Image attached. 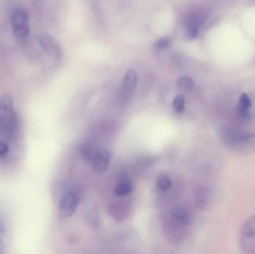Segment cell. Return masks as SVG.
<instances>
[{"mask_svg": "<svg viewBox=\"0 0 255 254\" xmlns=\"http://www.w3.org/2000/svg\"><path fill=\"white\" fill-rule=\"evenodd\" d=\"M222 141L238 153L249 154L255 151V133H247L230 127L220 130Z\"/></svg>", "mask_w": 255, "mask_h": 254, "instance_id": "cell-1", "label": "cell"}, {"mask_svg": "<svg viewBox=\"0 0 255 254\" xmlns=\"http://www.w3.org/2000/svg\"><path fill=\"white\" fill-rule=\"evenodd\" d=\"M17 128L13 98L10 95L0 98V142L7 143L14 137Z\"/></svg>", "mask_w": 255, "mask_h": 254, "instance_id": "cell-2", "label": "cell"}, {"mask_svg": "<svg viewBox=\"0 0 255 254\" xmlns=\"http://www.w3.org/2000/svg\"><path fill=\"white\" fill-rule=\"evenodd\" d=\"M238 246L245 254H255V215L247 219L240 229Z\"/></svg>", "mask_w": 255, "mask_h": 254, "instance_id": "cell-3", "label": "cell"}, {"mask_svg": "<svg viewBox=\"0 0 255 254\" xmlns=\"http://www.w3.org/2000/svg\"><path fill=\"white\" fill-rule=\"evenodd\" d=\"M13 34L16 38L24 39L29 34L28 13L25 9L16 8L12 12L10 19Z\"/></svg>", "mask_w": 255, "mask_h": 254, "instance_id": "cell-4", "label": "cell"}, {"mask_svg": "<svg viewBox=\"0 0 255 254\" xmlns=\"http://www.w3.org/2000/svg\"><path fill=\"white\" fill-rule=\"evenodd\" d=\"M79 194L74 190L67 191L61 197L59 203V214L61 217L69 218L76 213L79 207Z\"/></svg>", "mask_w": 255, "mask_h": 254, "instance_id": "cell-5", "label": "cell"}, {"mask_svg": "<svg viewBox=\"0 0 255 254\" xmlns=\"http://www.w3.org/2000/svg\"><path fill=\"white\" fill-rule=\"evenodd\" d=\"M208 17V11L205 9H198L195 10L189 16L187 23V37L189 39H193L197 36L202 24Z\"/></svg>", "mask_w": 255, "mask_h": 254, "instance_id": "cell-6", "label": "cell"}, {"mask_svg": "<svg viewBox=\"0 0 255 254\" xmlns=\"http://www.w3.org/2000/svg\"><path fill=\"white\" fill-rule=\"evenodd\" d=\"M112 159L110 151L106 148H97L91 159L93 169L97 173H103L107 171Z\"/></svg>", "mask_w": 255, "mask_h": 254, "instance_id": "cell-7", "label": "cell"}, {"mask_svg": "<svg viewBox=\"0 0 255 254\" xmlns=\"http://www.w3.org/2000/svg\"><path fill=\"white\" fill-rule=\"evenodd\" d=\"M42 49L50 55L54 59L59 61L62 58L61 46L56 40L49 34H43L39 38Z\"/></svg>", "mask_w": 255, "mask_h": 254, "instance_id": "cell-8", "label": "cell"}, {"mask_svg": "<svg viewBox=\"0 0 255 254\" xmlns=\"http://www.w3.org/2000/svg\"><path fill=\"white\" fill-rule=\"evenodd\" d=\"M252 107V101L247 93L241 95L240 98L239 104L237 107L236 115L240 120H250L252 118V113L250 108Z\"/></svg>", "mask_w": 255, "mask_h": 254, "instance_id": "cell-9", "label": "cell"}, {"mask_svg": "<svg viewBox=\"0 0 255 254\" xmlns=\"http://www.w3.org/2000/svg\"><path fill=\"white\" fill-rule=\"evenodd\" d=\"M171 217L175 223L182 228L190 225L192 220L190 211L186 207L181 206H178L173 208L171 212Z\"/></svg>", "mask_w": 255, "mask_h": 254, "instance_id": "cell-10", "label": "cell"}, {"mask_svg": "<svg viewBox=\"0 0 255 254\" xmlns=\"http://www.w3.org/2000/svg\"><path fill=\"white\" fill-rule=\"evenodd\" d=\"M195 201H196V206L200 210H205L208 207L211 198V193L208 188L205 186H199L195 191L194 193Z\"/></svg>", "mask_w": 255, "mask_h": 254, "instance_id": "cell-11", "label": "cell"}, {"mask_svg": "<svg viewBox=\"0 0 255 254\" xmlns=\"http://www.w3.org/2000/svg\"><path fill=\"white\" fill-rule=\"evenodd\" d=\"M133 190L132 180L127 175H123L118 180L115 189L117 196L124 197L128 195Z\"/></svg>", "mask_w": 255, "mask_h": 254, "instance_id": "cell-12", "label": "cell"}, {"mask_svg": "<svg viewBox=\"0 0 255 254\" xmlns=\"http://www.w3.org/2000/svg\"><path fill=\"white\" fill-rule=\"evenodd\" d=\"M109 213L115 220L118 222H123L127 219L128 209L127 204L124 203H115L109 208Z\"/></svg>", "mask_w": 255, "mask_h": 254, "instance_id": "cell-13", "label": "cell"}, {"mask_svg": "<svg viewBox=\"0 0 255 254\" xmlns=\"http://www.w3.org/2000/svg\"><path fill=\"white\" fill-rule=\"evenodd\" d=\"M137 83V75L133 70H128L124 82H123V89L126 93H131L135 89Z\"/></svg>", "mask_w": 255, "mask_h": 254, "instance_id": "cell-14", "label": "cell"}, {"mask_svg": "<svg viewBox=\"0 0 255 254\" xmlns=\"http://www.w3.org/2000/svg\"><path fill=\"white\" fill-rule=\"evenodd\" d=\"M157 187L161 192H166L171 187L172 181L171 179L167 175L161 174L157 179Z\"/></svg>", "mask_w": 255, "mask_h": 254, "instance_id": "cell-15", "label": "cell"}, {"mask_svg": "<svg viewBox=\"0 0 255 254\" xmlns=\"http://www.w3.org/2000/svg\"><path fill=\"white\" fill-rule=\"evenodd\" d=\"M96 150H97V149H94V146L88 144V143L82 145V146L79 148V152H80L82 156L85 159L89 161L90 162H91V159H92Z\"/></svg>", "mask_w": 255, "mask_h": 254, "instance_id": "cell-16", "label": "cell"}, {"mask_svg": "<svg viewBox=\"0 0 255 254\" xmlns=\"http://www.w3.org/2000/svg\"><path fill=\"white\" fill-rule=\"evenodd\" d=\"M194 85V81L188 76H181L177 80V85L182 89H192Z\"/></svg>", "mask_w": 255, "mask_h": 254, "instance_id": "cell-17", "label": "cell"}, {"mask_svg": "<svg viewBox=\"0 0 255 254\" xmlns=\"http://www.w3.org/2000/svg\"><path fill=\"white\" fill-rule=\"evenodd\" d=\"M184 106H185V98L184 95L178 94L175 97L172 102L174 110L177 113H181L184 110Z\"/></svg>", "mask_w": 255, "mask_h": 254, "instance_id": "cell-18", "label": "cell"}, {"mask_svg": "<svg viewBox=\"0 0 255 254\" xmlns=\"http://www.w3.org/2000/svg\"><path fill=\"white\" fill-rule=\"evenodd\" d=\"M170 44V40L169 37H162L154 43V47L158 49H165Z\"/></svg>", "mask_w": 255, "mask_h": 254, "instance_id": "cell-19", "label": "cell"}, {"mask_svg": "<svg viewBox=\"0 0 255 254\" xmlns=\"http://www.w3.org/2000/svg\"><path fill=\"white\" fill-rule=\"evenodd\" d=\"M4 225L2 218L0 216V254L4 253Z\"/></svg>", "mask_w": 255, "mask_h": 254, "instance_id": "cell-20", "label": "cell"}, {"mask_svg": "<svg viewBox=\"0 0 255 254\" xmlns=\"http://www.w3.org/2000/svg\"><path fill=\"white\" fill-rule=\"evenodd\" d=\"M9 152V147L7 143L0 142V158L5 156Z\"/></svg>", "mask_w": 255, "mask_h": 254, "instance_id": "cell-21", "label": "cell"}]
</instances>
